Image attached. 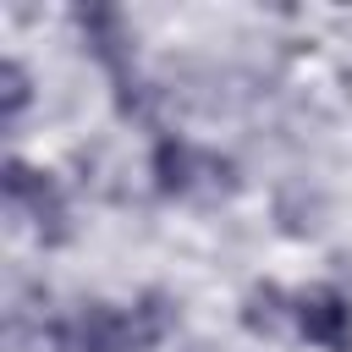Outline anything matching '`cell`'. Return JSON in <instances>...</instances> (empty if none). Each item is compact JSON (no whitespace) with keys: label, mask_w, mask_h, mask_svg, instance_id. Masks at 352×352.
<instances>
[{"label":"cell","mask_w":352,"mask_h":352,"mask_svg":"<svg viewBox=\"0 0 352 352\" xmlns=\"http://www.w3.org/2000/svg\"><path fill=\"white\" fill-rule=\"evenodd\" d=\"M154 187L165 198H226L236 187V165L214 148H198L187 138H160L154 143Z\"/></svg>","instance_id":"6da1fadb"},{"label":"cell","mask_w":352,"mask_h":352,"mask_svg":"<svg viewBox=\"0 0 352 352\" xmlns=\"http://www.w3.org/2000/svg\"><path fill=\"white\" fill-rule=\"evenodd\" d=\"M28 110V72L16 60H6V121H16Z\"/></svg>","instance_id":"52a82bcc"},{"label":"cell","mask_w":352,"mask_h":352,"mask_svg":"<svg viewBox=\"0 0 352 352\" xmlns=\"http://www.w3.org/2000/svg\"><path fill=\"white\" fill-rule=\"evenodd\" d=\"M6 198L16 214H28V226L38 231V242H66L72 236V204H66V187L50 176V170H28L22 160H11L6 170Z\"/></svg>","instance_id":"7a4b0ae2"},{"label":"cell","mask_w":352,"mask_h":352,"mask_svg":"<svg viewBox=\"0 0 352 352\" xmlns=\"http://www.w3.org/2000/svg\"><path fill=\"white\" fill-rule=\"evenodd\" d=\"M292 324L319 352H352V297L341 286H308L292 297Z\"/></svg>","instance_id":"3957f363"},{"label":"cell","mask_w":352,"mask_h":352,"mask_svg":"<svg viewBox=\"0 0 352 352\" xmlns=\"http://www.w3.org/2000/svg\"><path fill=\"white\" fill-rule=\"evenodd\" d=\"M72 352H143L138 346V324H132V302L116 308V302H88L72 324Z\"/></svg>","instance_id":"277c9868"},{"label":"cell","mask_w":352,"mask_h":352,"mask_svg":"<svg viewBox=\"0 0 352 352\" xmlns=\"http://www.w3.org/2000/svg\"><path fill=\"white\" fill-rule=\"evenodd\" d=\"M132 324H138V346L154 352V346L176 330V308H170V297H160V292L138 297V302H132Z\"/></svg>","instance_id":"8992f818"},{"label":"cell","mask_w":352,"mask_h":352,"mask_svg":"<svg viewBox=\"0 0 352 352\" xmlns=\"http://www.w3.org/2000/svg\"><path fill=\"white\" fill-rule=\"evenodd\" d=\"M286 319H292V297H286L280 286H253V292H248L242 324H248L253 336H275V330H280Z\"/></svg>","instance_id":"5b68a950"}]
</instances>
